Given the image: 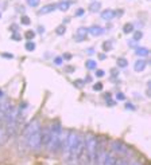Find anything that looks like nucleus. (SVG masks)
<instances>
[{"mask_svg": "<svg viewBox=\"0 0 151 165\" xmlns=\"http://www.w3.org/2000/svg\"><path fill=\"white\" fill-rule=\"evenodd\" d=\"M124 165H130V164H128V163H127V161H126V164H124Z\"/></svg>", "mask_w": 151, "mask_h": 165, "instance_id": "nucleus-43", "label": "nucleus"}, {"mask_svg": "<svg viewBox=\"0 0 151 165\" xmlns=\"http://www.w3.org/2000/svg\"><path fill=\"white\" fill-rule=\"evenodd\" d=\"M84 146V137L77 132L69 130L68 146H66V163L69 165H80V155Z\"/></svg>", "mask_w": 151, "mask_h": 165, "instance_id": "nucleus-1", "label": "nucleus"}, {"mask_svg": "<svg viewBox=\"0 0 151 165\" xmlns=\"http://www.w3.org/2000/svg\"><path fill=\"white\" fill-rule=\"evenodd\" d=\"M0 18H2V14H0Z\"/></svg>", "mask_w": 151, "mask_h": 165, "instance_id": "nucleus-44", "label": "nucleus"}, {"mask_svg": "<svg viewBox=\"0 0 151 165\" xmlns=\"http://www.w3.org/2000/svg\"><path fill=\"white\" fill-rule=\"evenodd\" d=\"M38 32H39V34H43V32H45V28H43V27H39V28H38Z\"/></svg>", "mask_w": 151, "mask_h": 165, "instance_id": "nucleus-35", "label": "nucleus"}, {"mask_svg": "<svg viewBox=\"0 0 151 165\" xmlns=\"http://www.w3.org/2000/svg\"><path fill=\"white\" fill-rule=\"evenodd\" d=\"M73 83H74V86H76V87H81V86L84 85V81L77 79V81H74V82H73Z\"/></svg>", "mask_w": 151, "mask_h": 165, "instance_id": "nucleus-28", "label": "nucleus"}, {"mask_svg": "<svg viewBox=\"0 0 151 165\" xmlns=\"http://www.w3.org/2000/svg\"><path fill=\"white\" fill-rule=\"evenodd\" d=\"M89 10L92 11V12H97L99 10H100V3L99 2H96V3H92L90 7H89Z\"/></svg>", "mask_w": 151, "mask_h": 165, "instance_id": "nucleus-18", "label": "nucleus"}, {"mask_svg": "<svg viewBox=\"0 0 151 165\" xmlns=\"http://www.w3.org/2000/svg\"><path fill=\"white\" fill-rule=\"evenodd\" d=\"M93 53H94L93 49H89V50H88V54H93Z\"/></svg>", "mask_w": 151, "mask_h": 165, "instance_id": "nucleus-42", "label": "nucleus"}, {"mask_svg": "<svg viewBox=\"0 0 151 165\" xmlns=\"http://www.w3.org/2000/svg\"><path fill=\"white\" fill-rule=\"evenodd\" d=\"M116 160H117V156L115 155V153H112V152L105 153V156H104V159H103L101 165H115Z\"/></svg>", "mask_w": 151, "mask_h": 165, "instance_id": "nucleus-7", "label": "nucleus"}, {"mask_svg": "<svg viewBox=\"0 0 151 165\" xmlns=\"http://www.w3.org/2000/svg\"><path fill=\"white\" fill-rule=\"evenodd\" d=\"M69 6H70V2H61L60 4H57V7L61 11H66V10L69 8Z\"/></svg>", "mask_w": 151, "mask_h": 165, "instance_id": "nucleus-17", "label": "nucleus"}, {"mask_svg": "<svg viewBox=\"0 0 151 165\" xmlns=\"http://www.w3.org/2000/svg\"><path fill=\"white\" fill-rule=\"evenodd\" d=\"M96 75H97V77H104V71H103V70H97V71H96Z\"/></svg>", "mask_w": 151, "mask_h": 165, "instance_id": "nucleus-33", "label": "nucleus"}, {"mask_svg": "<svg viewBox=\"0 0 151 165\" xmlns=\"http://www.w3.org/2000/svg\"><path fill=\"white\" fill-rule=\"evenodd\" d=\"M146 66H147V61H143V59H141V61H138L135 63V66H134V69H135V71H138V73H141V71H143L146 69Z\"/></svg>", "mask_w": 151, "mask_h": 165, "instance_id": "nucleus-12", "label": "nucleus"}, {"mask_svg": "<svg viewBox=\"0 0 151 165\" xmlns=\"http://www.w3.org/2000/svg\"><path fill=\"white\" fill-rule=\"evenodd\" d=\"M136 55H139V57H147L149 55V50L146 49V47H138V49L135 50Z\"/></svg>", "mask_w": 151, "mask_h": 165, "instance_id": "nucleus-14", "label": "nucleus"}, {"mask_svg": "<svg viewBox=\"0 0 151 165\" xmlns=\"http://www.w3.org/2000/svg\"><path fill=\"white\" fill-rule=\"evenodd\" d=\"M39 140H40V146H43V148H47V145H49V141H50V126H43V128H40Z\"/></svg>", "mask_w": 151, "mask_h": 165, "instance_id": "nucleus-6", "label": "nucleus"}, {"mask_svg": "<svg viewBox=\"0 0 151 165\" xmlns=\"http://www.w3.org/2000/svg\"><path fill=\"white\" fill-rule=\"evenodd\" d=\"M126 108H127V109H132V110H134V106H132L131 104H127V105H126Z\"/></svg>", "mask_w": 151, "mask_h": 165, "instance_id": "nucleus-40", "label": "nucleus"}, {"mask_svg": "<svg viewBox=\"0 0 151 165\" xmlns=\"http://www.w3.org/2000/svg\"><path fill=\"white\" fill-rule=\"evenodd\" d=\"M84 148H85L88 157L90 160V164H93V159H94V153H96V148H97V137L92 134H88L84 138Z\"/></svg>", "mask_w": 151, "mask_h": 165, "instance_id": "nucleus-4", "label": "nucleus"}, {"mask_svg": "<svg viewBox=\"0 0 151 165\" xmlns=\"http://www.w3.org/2000/svg\"><path fill=\"white\" fill-rule=\"evenodd\" d=\"M96 66H97V62H96V61L89 59V61H86V62H85V67L88 69V70H94Z\"/></svg>", "mask_w": 151, "mask_h": 165, "instance_id": "nucleus-15", "label": "nucleus"}, {"mask_svg": "<svg viewBox=\"0 0 151 165\" xmlns=\"http://www.w3.org/2000/svg\"><path fill=\"white\" fill-rule=\"evenodd\" d=\"M86 34H88V28H84V27L78 28V31H77V34H76V39H77V42H82V40L85 39Z\"/></svg>", "mask_w": 151, "mask_h": 165, "instance_id": "nucleus-9", "label": "nucleus"}, {"mask_svg": "<svg viewBox=\"0 0 151 165\" xmlns=\"http://www.w3.org/2000/svg\"><path fill=\"white\" fill-rule=\"evenodd\" d=\"M39 136H40V124L38 120H32L24 130V140L30 149L40 148Z\"/></svg>", "mask_w": 151, "mask_h": 165, "instance_id": "nucleus-2", "label": "nucleus"}, {"mask_svg": "<svg viewBox=\"0 0 151 165\" xmlns=\"http://www.w3.org/2000/svg\"><path fill=\"white\" fill-rule=\"evenodd\" d=\"M10 136H8V132H7L6 126L0 125V145H4L7 141H8Z\"/></svg>", "mask_w": 151, "mask_h": 165, "instance_id": "nucleus-8", "label": "nucleus"}, {"mask_svg": "<svg viewBox=\"0 0 151 165\" xmlns=\"http://www.w3.org/2000/svg\"><path fill=\"white\" fill-rule=\"evenodd\" d=\"M65 31H66L65 26H58V27H57V30H56L57 35H64V34H65Z\"/></svg>", "mask_w": 151, "mask_h": 165, "instance_id": "nucleus-21", "label": "nucleus"}, {"mask_svg": "<svg viewBox=\"0 0 151 165\" xmlns=\"http://www.w3.org/2000/svg\"><path fill=\"white\" fill-rule=\"evenodd\" d=\"M39 2H40V0H27L28 6H31V7H38Z\"/></svg>", "mask_w": 151, "mask_h": 165, "instance_id": "nucleus-24", "label": "nucleus"}, {"mask_svg": "<svg viewBox=\"0 0 151 165\" xmlns=\"http://www.w3.org/2000/svg\"><path fill=\"white\" fill-rule=\"evenodd\" d=\"M93 90L94 91H101L103 90V83H100V82L94 83V85H93Z\"/></svg>", "mask_w": 151, "mask_h": 165, "instance_id": "nucleus-25", "label": "nucleus"}, {"mask_svg": "<svg viewBox=\"0 0 151 165\" xmlns=\"http://www.w3.org/2000/svg\"><path fill=\"white\" fill-rule=\"evenodd\" d=\"M54 63H56V65H61L62 63V58L61 57H57L56 59H54Z\"/></svg>", "mask_w": 151, "mask_h": 165, "instance_id": "nucleus-32", "label": "nucleus"}, {"mask_svg": "<svg viewBox=\"0 0 151 165\" xmlns=\"http://www.w3.org/2000/svg\"><path fill=\"white\" fill-rule=\"evenodd\" d=\"M61 130H62V126L60 122H54L53 125L50 126V141H49V145H47V149H50L54 155H57V153L60 152L58 140H60Z\"/></svg>", "mask_w": 151, "mask_h": 165, "instance_id": "nucleus-3", "label": "nucleus"}, {"mask_svg": "<svg viewBox=\"0 0 151 165\" xmlns=\"http://www.w3.org/2000/svg\"><path fill=\"white\" fill-rule=\"evenodd\" d=\"M124 164H126V161H124L123 159H117L116 163H115V165H124Z\"/></svg>", "mask_w": 151, "mask_h": 165, "instance_id": "nucleus-31", "label": "nucleus"}, {"mask_svg": "<svg viewBox=\"0 0 151 165\" xmlns=\"http://www.w3.org/2000/svg\"><path fill=\"white\" fill-rule=\"evenodd\" d=\"M123 32L124 34H131V32H134V26H132V23H127L126 26H124Z\"/></svg>", "mask_w": 151, "mask_h": 165, "instance_id": "nucleus-16", "label": "nucleus"}, {"mask_svg": "<svg viewBox=\"0 0 151 165\" xmlns=\"http://www.w3.org/2000/svg\"><path fill=\"white\" fill-rule=\"evenodd\" d=\"M12 39H14V40H20V36L16 35V34H14V35H12Z\"/></svg>", "mask_w": 151, "mask_h": 165, "instance_id": "nucleus-34", "label": "nucleus"}, {"mask_svg": "<svg viewBox=\"0 0 151 165\" xmlns=\"http://www.w3.org/2000/svg\"><path fill=\"white\" fill-rule=\"evenodd\" d=\"M74 70H76V69L73 67V66H66V67H65V71L69 73V74H70V73H74Z\"/></svg>", "mask_w": 151, "mask_h": 165, "instance_id": "nucleus-26", "label": "nucleus"}, {"mask_svg": "<svg viewBox=\"0 0 151 165\" xmlns=\"http://www.w3.org/2000/svg\"><path fill=\"white\" fill-rule=\"evenodd\" d=\"M99 58H100V59H105L107 55H105V54H100V55H99Z\"/></svg>", "mask_w": 151, "mask_h": 165, "instance_id": "nucleus-38", "label": "nucleus"}, {"mask_svg": "<svg viewBox=\"0 0 151 165\" xmlns=\"http://www.w3.org/2000/svg\"><path fill=\"white\" fill-rule=\"evenodd\" d=\"M124 98H126V97H124L123 93H117V94H116V100H117V101H123Z\"/></svg>", "mask_w": 151, "mask_h": 165, "instance_id": "nucleus-30", "label": "nucleus"}, {"mask_svg": "<svg viewBox=\"0 0 151 165\" xmlns=\"http://www.w3.org/2000/svg\"><path fill=\"white\" fill-rule=\"evenodd\" d=\"M82 14H84V10H78V11H77V15H82Z\"/></svg>", "mask_w": 151, "mask_h": 165, "instance_id": "nucleus-41", "label": "nucleus"}, {"mask_svg": "<svg viewBox=\"0 0 151 165\" xmlns=\"http://www.w3.org/2000/svg\"><path fill=\"white\" fill-rule=\"evenodd\" d=\"M113 18H115V11L112 10H105L101 12V19L104 20H112Z\"/></svg>", "mask_w": 151, "mask_h": 165, "instance_id": "nucleus-10", "label": "nucleus"}, {"mask_svg": "<svg viewBox=\"0 0 151 165\" xmlns=\"http://www.w3.org/2000/svg\"><path fill=\"white\" fill-rule=\"evenodd\" d=\"M56 8H57V4H49V6L43 7L42 10H39V11H38V14H39V15H45V14L53 12V11L56 10Z\"/></svg>", "mask_w": 151, "mask_h": 165, "instance_id": "nucleus-11", "label": "nucleus"}, {"mask_svg": "<svg viewBox=\"0 0 151 165\" xmlns=\"http://www.w3.org/2000/svg\"><path fill=\"white\" fill-rule=\"evenodd\" d=\"M64 58H65V59H70L72 55H70V54H65V55H64Z\"/></svg>", "mask_w": 151, "mask_h": 165, "instance_id": "nucleus-36", "label": "nucleus"}, {"mask_svg": "<svg viewBox=\"0 0 151 165\" xmlns=\"http://www.w3.org/2000/svg\"><path fill=\"white\" fill-rule=\"evenodd\" d=\"M103 47H104V50H105V51H108V50L112 47V43H111V42H105L104 45H103Z\"/></svg>", "mask_w": 151, "mask_h": 165, "instance_id": "nucleus-27", "label": "nucleus"}, {"mask_svg": "<svg viewBox=\"0 0 151 165\" xmlns=\"http://www.w3.org/2000/svg\"><path fill=\"white\" fill-rule=\"evenodd\" d=\"M130 165H143V164H141L139 161H134V163H131Z\"/></svg>", "mask_w": 151, "mask_h": 165, "instance_id": "nucleus-39", "label": "nucleus"}, {"mask_svg": "<svg viewBox=\"0 0 151 165\" xmlns=\"http://www.w3.org/2000/svg\"><path fill=\"white\" fill-rule=\"evenodd\" d=\"M117 66H119V67H127L128 62L124 59V58H119V59H117Z\"/></svg>", "mask_w": 151, "mask_h": 165, "instance_id": "nucleus-19", "label": "nucleus"}, {"mask_svg": "<svg viewBox=\"0 0 151 165\" xmlns=\"http://www.w3.org/2000/svg\"><path fill=\"white\" fill-rule=\"evenodd\" d=\"M143 36V34H142V31H136L135 32V38H134V40H139Z\"/></svg>", "mask_w": 151, "mask_h": 165, "instance_id": "nucleus-29", "label": "nucleus"}, {"mask_svg": "<svg viewBox=\"0 0 151 165\" xmlns=\"http://www.w3.org/2000/svg\"><path fill=\"white\" fill-rule=\"evenodd\" d=\"M121 14H123V11H116V12H115V16H120Z\"/></svg>", "mask_w": 151, "mask_h": 165, "instance_id": "nucleus-37", "label": "nucleus"}, {"mask_svg": "<svg viewBox=\"0 0 151 165\" xmlns=\"http://www.w3.org/2000/svg\"><path fill=\"white\" fill-rule=\"evenodd\" d=\"M109 148H111L112 153L119 155V156H127V155H130V153H131V148H130V146L126 145L124 142H121V141H117V140L111 141Z\"/></svg>", "mask_w": 151, "mask_h": 165, "instance_id": "nucleus-5", "label": "nucleus"}, {"mask_svg": "<svg viewBox=\"0 0 151 165\" xmlns=\"http://www.w3.org/2000/svg\"><path fill=\"white\" fill-rule=\"evenodd\" d=\"M88 32H90V34L94 35V36H99V35H101L103 32H104V30H103L101 27H99V26H93V27L88 28Z\"/></svg>", "mask_w": 151, "mask_h": 165, "instance_id": "nucleus-13", "label": "nucleus"}, {"mask_svg": "<svg viewBox=\"0 0 151 165\" xmlns=\"http://www.w3.org/2000/svg\"><path fill=\"white\" fill-rule=\"evenodd\" d=\"M34 36H35L34 31H27V32H26V39H27V40H32V39H34Z\"/></svg>", "mask_w": 151, "mask_h": 165, "instance_id": "nucleus-23", "label": "nucleus"}, {"mask_svg": "<svg viewBox=\"0 0 151 165\" xmlns=\"http://www.w3.org/2000/svg\"><path fill=\"white\" fill-rule=\"evenodd\" d=\"M20 23H22V24H24V26H28V24L31 23V20H30V18H27V16H22Z\"/></svg>", "mask_w": 151, "mask_h": 165, "instance_id": "nucleus-22", "label": "nucleus"}, {"mask_svg": "<svg viewBox=\"0 0 151 165\" xmlns=\"http://www.w3.org/2000/svg\"><path fill=\"white\" fill-rule=\"evenodd\" d=\"M26 49H27L28 51H34L35 50V43L31 42V40H28V42L26 43Z\"/></svg>", "mask_w": 151, "mask_h": 165, "instance_id": "nucleus-20", "label": "nucleus"}]
</instances>
